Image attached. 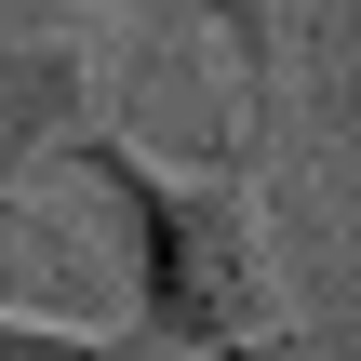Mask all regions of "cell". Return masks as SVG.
<instances>
[{"mask_svg": "<svg viewBox=\"0 0 361 361\" xmlns=\"http://www.w3.org/2000/svg\"><path fill=\"white\" fill-rule=\"evenodd\" d=\"M107 67H94V0H0V214L13 188L94 121Z\"/></svg>", "mask_w": 361, "mask_h": 361, "instance_id": "obj_2", "label": "cell"}, {"mask_svg": "<svg viewBox=\"0 0 361 361\" xmlns=\"http://www.w3.org/2000/svg\"><path fill=\"white\" fill-rule=\"evenodd\" d=\"M80 188H107L121 241H134V335L161 361H295V295H281V241L241 161H161L107 121H80L54 147Z\"/></svg>", "mask_w": 361, "mask_h": 361, "instance_id": "obj_1", "label": "cell"}, {"mask_svg": "<svg viewBox=\"0 0 361 361\" xmlns=\"http://www.w3.org/2000/svg\"><path fill=\"white\" fill-rule=\"evenodd\" d=\"M0 361H161L147 335H94V322H40V308H0Z\"/></svg>", "mask_w": 361, "mask_h": 361, "instance_id": "obj_4", "label": "cell"}, {"mask_svg": "<svg viewBox=\"0 0 361 361\" xmlns=\"http://www.w3.org/2000/svg\"><path fill=\"white\" fill-rule=\"evenodd\" d=\"M121 13L134 27H188V40H228L255 94H281V67H295V0H121Z\"/></svg>", "mask_w": 361, "mask_h": 361, "instance_id": "obj_3", "label": "cell"}]
</instances>
